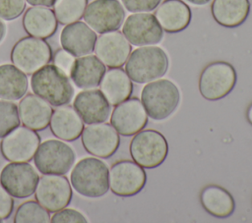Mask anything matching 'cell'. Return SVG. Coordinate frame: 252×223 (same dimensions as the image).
I'll list each match as a JSON object with an SVG mask.
<instances>
[{"mask_svg": "<svg viewBox=\"0 0 252 223\" xmlns=\"http://www.w3.org/2000/svg\"><path fill=\"white\" fill-rule=\"evenodd\" d=\"M169 60L165 51L155 45L139 46L129 55L125 72L137 84H147L165 75Z\"/></svg>", "mask_w": 252, "mask_h": 223, "instance_id": "1", "label": "cell"}, {"mask_svg": "<svg viewBox=\"0 0 252 223\" xmlns=\"http://www.w3.org/2000/svg\"><path fill=\"white\" fill-rule=\"evenodd\" d=\"M31 86L34 94L52 106H63L71 102L74 87L69 76L54 64H47L32 75Z\"/></svg>", "mask_w": 252, "mask_h": 223, "instance_id": "2", "label": "cell"}, {"mask_svg": "<svg viewBox=\"0 0 252 223\" xmlns=\"http://www.w3.org/2000/svg\"><path fill=\"white\" fill-rule=\"evenodd\" d=\"M108 173L109 169L102 160L85 157L79 160L71 171V186L83 196L100 197L109 190Z\"/></svg>", "mask_w": 252, "mask_h": 223, "instance_id": "3", "label": "cell"}, {"mask_svg": "<svg viewBox=\"0 0 252 223\" xmlns=\"http://www.w3.org/2000/svg\"><path fill=\"white\" fill-rule=\"evenodd\" d=\"M141 102L149 117L161 121L169 117L178 107L180 92L177 85L170 80L158 79L143 87Z\"/></svg>", "mask_w": 252, "mask_h": 223, "instance_id": "4", "label": "cell"}, {"mask_svg": "<svg viewBox=\"0 0 252 223\" xmlns=\"http://www.w3.org/2000/svg\"><path fill=\"white\" fill-rule=\"evenodd\" d=\"M131 158L146 169L161 165L168 154V143L164 136L157 130H141L134 135L129 144Z\"/></svg>", "mask_w": 252, "mask_h": 223, "instance_id": "5", "label": "cell"}, {"mask_svg": "<svg viewBox=\"0 0 252 223\" xmlns=\"http://www.w3.org/2000/svg\"><path fill=\"white\" fill-rule=\"evenodd\" d=\"M237 75L228 62L215 61L208 64L199 77L198 87L201 95L210 101L226 96L235 86Z\"/></svg>", "mask_w": 252, "mask_h": 223, "instance_id": "6", "label": "cell"}, {"mask_svg": "<svg viewBox=\"0 0 252 223\" xmlns=\"http://www.w3.org/2000/svg\"><path fill=\"white\" fill-rule=\"evenodd\" d=\"M75 159V151L69 144L52 139L40 142L33 156L34 165L42 175H65L73 167Z\"/></svg>", "mask_w": 252, "mask_h": 223, "instance_id": "7", "label": "cell"}, {"mask_svg": "<svg viewBox=\"0 0 252 223\" xmlns=\"http://www.w3.org/2000/svg\"><path fill=\"white\" fill-rule=\"evenodd\" d=\"M10 58L12 64L26 75H32L49 64L52 60V49L44 39L29 35L14 44Z\"/></svg>", "mask_w": 252, "mask_h": 223, "instance_id": "8", "label": "cell"}, {"mask_svg": "<svg viewBox=\"0 0 252 223\" xmlns=\"http://www.w3.org/2000/svg\"><path fill=\"white\" fill-rule=\"evenodd\" d=\"M110 191L118 196H132L140 193L147 182V174L142 166L131 160H119L109 169Z\"/></svg>", "mask_w": 252, "mask_h": 223, "instance_id": "9", "label": "cell"}, {"mask_svg": "<svg viewBox=\"0 0 252 223\" xmlns=\"http://www.w3.org/2000/svg\"><path fill=\"white\" fill-rule=\"evenodd\" d=\"M73 191L64 175L45 174L38 179L34 197L48 212H56L67 207L72 200Z\"/></svg>", "mask_w": 252, "mask_h": 223, "instance_id": "10", "label": "cell"}, {"mask_svg": "<svg viewBox=\"0 0 252 223\" xmlns=\"http://www.w3.org/2000/svg\"><path fill=\"white\" fill-rule=\"evenodd\" d=\"M0 142L3 157L10 162H29L40 144V137L26 126H19L6 135Z\"/></svg>", "mask_w": 252, "mask_h": 223, "instance_id": "11", "label": "cell"}, {"mask_svg": "<svg viewBox=\"0 0 252 223\" xmlns=\"http://www.w3.org/2000/svg\"><path fill=\"white\" fill-rule=\"evenodd\" d=\"M83 18L95 32L104 33L119 29L125 12L118 0H94L87 5Z\"/></svg>", "mask_w": 252, "mask_h": 223, "instance_id": "12", "label": "cell"}, {"mask_svg": "<svg viewBox=\"0 0 252 223\" xmlns=\"http://www.w3.org/2000/svg\"><path fill=\"white\" fill-rule=\"evenodd\" d=\"M39 176L28 162H11L0 173V184L17 198H26L34 194Z\"/></svg>", "mask_w": 252, "mask_h": 223, "instance_id": "13", "label": "cell"}, {"mask_svg": "<svg viewBox=\"0 0 252 223\" xmlns=\"http://www.w3.org/2000/svg\"><path fill=\"white\" fill-rule=\"evenodd\" d=\"M81 140L85 150L98 158H109L119 147L120 137L111 124L102 122L84 127Z\"/></svg>", "mask_w": 252, "mask_h": 223, "instance_id": "14", "label": "cell"}, {"mask_svg": "<svg viewBox=\"0 0 252 223\" xmlns=\"http://www.w3.org/2000/svg\"><path fill=\"white\" fill-rule=\"evenodd\" d=\"M122 33L135 46L155 45L161 41L163 29L155 15L149 12L134 13L128 16L122 27Z\"/></svg>", "mask_w": 252, "mask_h": 223, "instance_id": "15", "label": "cell"}, {"mask_svg": "<svg viewBox=\"0 0 252 223\" xmlns=\"http://www.w3.org/2000/svg\"><path fill=\"white\" fill-rule=\"evenodd\" d=\"M148 117L141 100L129 97L115 106L110 116V124L119 135L130 137L147 126Z\"/></svg>", "mask_w": 252, "mask_h": 223, "instance_id": "16", "label": "cell"}, {"mask_svg": "<svg viewBox=\"0 0 252 223\" xmlns=\"http://www.w3.org/2000/svg\"><path fill=\"white\" fill-rule=\"evenodd\" d=\"M94 51L106 67L121 68L131 54L132 46L124 34L117 29L100 33L96 38Z\"/></svg>", "mask_w": 252, "mask_h": 223, "instance_id": "17", "label": "cell"}, {"mask_svg": "<svg viewBox=\"0 0 252 223\" xmlns=\"http://www.w3.org/2000/svg\"><path fill=\"white\" fill-rule=\"evenodd\" d=\"M73 107L86 124L105 122L111 112V105L100 89L95 88L79 92L73 100Z\"/></svg>", "mask_w": 252, "mask_h": 223, "instance_id": "18", "label": "cell"}, {"mask_svg": "<svg viewBox=\"0 0 252 223\" xmlns=\"http://www.w3.org/2000/svg\"><path fill=\"white\" fill-rule=\"evenodd\" d=\"M96 38V32L81 21L66 25L60 33L62 48L75 57L91 54L94 51Z\"/></svg>", "mask_w": 252, "mask_h": 223, "instance_id": "19", "label": "cell"}, {"mask_svg": "<svg viewBox=\"0 0 252 223\" xmlns=\"http://www.w3.org/2000/svg\"><path fill=\"white\" fill-rule=\"evenodd\" d=\"M18 110L23 125L36 132L49 126L53 112L51 104L34 93L24 95L19 102Z\"/></svg>", "mask_w": 252, "mask_h": 223, "instance_id": "20", "label": "cell"}, {"mask_svg": "<svg viewBox=\"0 0 252 223\" xmlns=\"http://www.w3.org/2000/svg\"><path fill=\"white\" fill-rule=\"evenodd\" d=\"M155 17L161 28L168 33L184 30L190 24V7L182 0H164L156 8Z\"/></svg>", "mask_w": 252, "mask_h": 223, "instance_id": "21", "label": "cell"}, {"mask_svg": "<svg viewBox=\"0 0 252 223\" xmlns=\"http://www.w3.org/2000/svg\"><path fill=\"white\" fill-rule=\"evenodd\" d=\"M105 72V65L95 55L89 54L75 59L69 78L77 87L91 89L99 85Z\"/></svg>", "mask_w": 252, "mask_h": 223, "instance_id": "22", "label": "cell"}, {"mask_svg": "<svg viewBox=\"0 0 252 223\" xmlns=\"http://www.w3.org/2000/svg\"><path fill=\"white\" fill-rule=\"evenodd\" d=\"M49 128L57 139L73 141L81 137L84 130V121L74 107L63 105L53 110Z\"/></svg>", "mask_w": 252, "mask_h": 223, "instance_id": "23", "label": "cell"}, {"mask_svg": "<svg viewBox=\"0 0 252 223\" xmlns=\"http://www.w3.org/2000/svg\"><path fill=\"white\" fill-rule=\"evenodd\" d=\"M23 27L29 35L46 39L56 32L58 21L49 7L32 6L24 14Z\"/></svg>", "mask_w": 252, "mask_h": 223, "instance_id": "24", "label": "cell"}, {"mask_svg": "<svg viewBox=\"0 0 252 223\" xmlns=\"http://www.w3.org/2000/svg\"><path fill=\"white\" fill-rule=\"evenodd\" d=\"M99 89L109 104L116 106L131 97L133 83L125 70L121 68H110L104 73L99 84Z\"/></svg>", "mask_w": 252, "mask_h": 223, "instance_id": "25", "label": "cell"}, {"mask_svg": "<svg viewBox=\"0 0 252 223\" xmlns=\"http://www.w3.org/2000/svg\"><path fill=\"white\" fill-rule=\"evenodd\" d=\"M249 0H213L211 13L214 20L224 28H236L249 16Z\"/></svg>", "mask_w": 252, "mask_h": 223, "instance_id": "26", "label": "cell"}, {"mask_svg": "<svg viewBox=\"0 0 252 223\" xmlns=\"http://www.w3.org/2000/svg\"><path fill=\"white\" fill-rule=\"evenodd\" d=\"M203 208L217 218L229 217L235 208L232 195L222 187L217 185L206 186L200 194Z\"/></svg>", "mask_w": 252, "mask_h": 223, "instance_id": "27", "label": "cell"}, {"mask_svg": "<svg viewBox=\"0 0 252 223\" xmlns=\"http://www.w3.org/2000/svg\"><path fill=\"white\" fill-rule=\"evenodd\" d=\"M27 75L13 64L0 65V98L19 100L28 90Z\"/></svg>", "mask_w": 252, "mask_h": 223, "instance_id": "28", "label": "cell"}, {"mask_svg": "<svg viewBox=\"0 0 252 223\" xmlns=\"http://www.w3.org/2000/svg\"><path fill=\"white\" fill-rule=\"evenodd\" d=\"M87 5L88 0H55L53 12L58 23L66 26L82 19Z\"/></svg>", "mask_w": 252, "mask_h": 223, "instance_id": "29", "label": "cell"}, {"mask_svg": "<svg viewBox=\"0 0 252 223\" xmlns=\"http://www.w3.org/2000/svg\"><path fill=\"white\" fill-rule=\"evenodd\" d=\"M49 212L36 200H27L16 210L15 223H47L50 222Z\"/></svg>", "mask_w": 252, "mask_h": 223, "instance_id": "30", "label": "cell"}, {"mask_svg": "<svg viewBox=\"0 0 252 223\" xmlns=\"http://www.w3.org/2000/svg\"><path fill=\"white\" fill-rule=\"evenodd\" d=\"M18 105L10 100H0V139L20 126Z\"/></svg>", "mask_w": 252, "mask_h": 223, "instance_id": "31", "label": "cell"}, {"mask_svg": "<svg viewBox=\"0 0 252 223\" xmlns=\"http://www.w3.org/2000/svg\"><path fill=\"white\" fill-rule=\"evenodd\" d=\"M26 0H0V19L12 21L19 18L26 9Z\"/></svg>", "mask_w": 252, "mask_h": 223, "instance_id": "32", "label": "cell"}, {"mask_svg": "<svg viewBox=\"0 0 252 223\" xmlns=\"http://www.w3.org/2000/svg\"><path fill=\"white\" fill-rule=\"evenodd\" d=\"M50 222L52 223H87L86 216L74 208H62L51 216Z\"/></svg>", "mask_w": 252, "mask_h": 223, "instance_id": "33", "label": "cell"}, {"mask_svg": "<svg viewBox=\"0 0 252 223\" xmlns=\"http://www.w3.org/2000/svg\"><path fill=\"white\" fill-rule=\"evenodd\" d=\"M123 6L131 13L151 12L155 10L161 0H121Z\"/></svg>", "mask_w": 252, "mask_h": 223, "instance_id": "34", "label": "cell"}, {"mask_svg": "<svg viewBox=\"0 0 252 223\" xmlns=\"http://www.w3.org/2000/svg\"><path fill=\"white\" fill-rule=\"evenodd\" d=\"M74 61H75V56H73L71 53H69L63 48L58 49L53 56L54 65L68 76L70 74Z\"/></svg>", "mask_w": 252, "mask_h": 223, "instance_id": "35", "label": "cell"}, {"mask_svg": "<svg viewBox=\"0 0 252 223\" xmlns=\"http://www.w3.org/2000/svg\"><path fill=\"white\" fill-rule=\"evenodd\" d=\"M14 209L13 196L0 184V219H7L10 217Z\"/></svg>", "mask_w": 252, "mask_h": 223, "instance_id": "36", "label": "cell"}, {"mask_svg": "<svg viewBox=\"0 0 252 223\" xmlns=\"http://www.w3.org/2000/svg\"><path fill=\"white\" fill-rule=\"evenodd\" d=\"M26 1L32 6H45V7H51L55 2V0H26Z\"/></svg>", "mask_w": 252, "mask_h": 223, "instance_id": "37", "label": "cell"}, {"mask_svg": "<svg viewBox=\"0 0 252 223\" xmlns=\"http://www.w3.org/2000/svg\"><path fill=\"white\" fill-rule=\"evenodd\" d=\"M6 25L4 24V22L0 19V43L2 42V40L4 39L5 35H6Z\"/></svg>", "mask_w": 252, "mask_h": 223, "instance_id": "38", "label": "cell"}, {"mask_svg": "<svg viewBox=\"0 0 252 223\" xmlns=\"http://www.w3.org/2000/svg\"><path fill=\"white\" fill-rule=\"evenodd\" d=\"M187 1L195 6H205L209 4L212 0H187Z\"/></svg>", "mask_w": 252, "mask_h": 223, "instance_id": "39", "label": "cell"}, {"mask_svg": "<svg viewBox=\"0 0 252 223\" xmlns=\"http://www.w3.org/2000/svg\"><path fill=\"white\" fill-rule=\"evenodd\" d=\"M246 119L249 122V124L252 125V103L249 105L247 112H246Z\"/></svg>", "mask_w": 252, "mask_h": 223, "instance_id": "40", "label": "cell"}, {"mask_svg": "<svg viewBox=\"0 0 252 223\" xmlns=\"http://www.w3.org/2000/svg\"><path fill=\"white\" fill-rule=\"evenodd\" d=\"M0 222H2V219H0Z\"/></svg>", "mask_w": 252, "mask_h": 223, "instance_id": "41", "label": "cell"}]
</instances>
